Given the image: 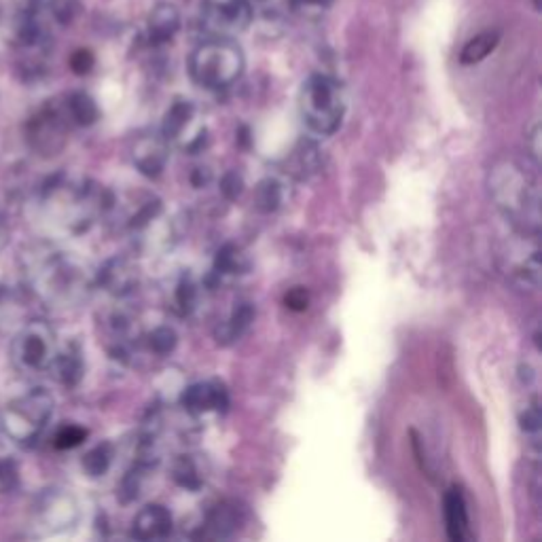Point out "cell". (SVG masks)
Masks as SVG:
<instances>
[{
  "instance_id": "1",
  "label": "cell",
  "mask_w": 542,
  "mask_h": 542,
  "mask_svg": "<svg viewBox=\"0 0 542 542\" xmlns=\"http://www.w3.org/2000/svg\"><path fill=\"white\" fill-rule=\"evenodd\" d=\"M488 189L494 206L517 234H540L538 165L517 157L496 159L488 174Z\"/></svg>"
},
{
  "instance_id": "2",
  "label": "cell",
  "mask_w": 542,
  "mask_h": 542,
  "mask_svg": "<svg viewBox=\"0 0 542 542\" xmlns=\"http://www.w3.org/2000/svg\"><path fill=\"white\" fill-rule=\"evenodd\" d=\"M303 124L314 136H333L346 115V98L341 85L324 75H312L303 83L299 96Z\"/></svg>"
},
{
  "instance_id": "3",
  "label": "cell",
  "mask_w": 542,
  "mask_h": 542,
  "mask_svg": "<svg viewBox=\"0 0 542 542\" xmlns=\"http://www.w3.org/2000/svg\"><path fill=\"white\" fill-rule=\"evenodd\" d=\"M244 53L229 41H210L199 45L189 58V73L206 90H225L244 73Z\"/></svg>"
},
{
  "instance_id": "4",
  "label": "cell",
  "mask_w": 542,
  "mask_h": 542,
  "mask_svg": "<svg viewBox=\"0 0 542 542\" xmlns=\"http://www.w3.org/2000/svg\"><path fill=\"white\" fill-rule=\"evenodd\" d=\"M53 413V398L45 390H32L4 407L0 426L18 443H35Z\"/></svg>"
},
{
  "instance_id": "5",
  "label": "cell",
  "mask_w": 542,
  "mask_h": 542,
  "mask_svg": "<svg viewBox=\"0 0 542 542\" xmlns=\"http://www.w3.org/2000/svg\"><path fill=\"white\" fill-rule=\"evenodd\" d=\"M11 354H13L15 367L24 373H41L52 367L55 354H58L52 326L41 320L28 323L15 337Z\"/></svg>"
},
{
  "instance_id": "6",
  "label": "cell",
  "mask_w": 542,
  "mask_h": 542,
  "mask_svg": "<svg viewBox=\"0 0 542 542\" xmlns=\"http://www.w3.org/2000/svg\"><path fill=\"white\" fill-rule=\"evenodd\" d=\"M522 235V240L508 246L505 254V274L517 289L536 292L540 286L538 235Z\"/></svg>"
},
{
  "instance_id": "7",
  "label": "cell",
  "mask_w": 542,
  "mask_h": 542,
  "mask_svg": "<svg viewBox=\"0 0 542 542\" xmlns=\"http://www.w3.org/2000/svg\"><path fill=\"white\" fill-rule=\"evenodd\" d=\"M66 136H68V127H66L64 113L53 107L41 110L28 124V140L41 155H55L62 151Z\"/></svg>"
},
{
  "instance_id": "8",
  "label": "cell",
  "mask_w": 542,
  "mask_h": 542,
  "mask_svg": "<svg viewBox=\"0 0 542 542\" xmlns=\"http://www.w3.org/2000/svg\"><path fill=\"white\" fill-rule=\"evenodd\" d=\"M79 517V506L75 498L66 494L62 490L47 491L38 498L36 519L41 528H47L49 532H60V530L70 528Z\"/></svg>"
},
{
  "instance_id": "9",
  "label": "cell",
  "mask_w": 542,
  "mask_h": 542,
  "mask_svg": "<svg viewBox=\"0 0 542 542\" xmlns=\"http://www.w3.org/2000/svg\"><path fill=\"white\" fill-rule=\"evenodd\" d=\"M193 119H195V108L191 107L189 102H176L172 108L165 113L163 119V138L168 142H176V145H182V140H185L187 136V145L185 151L195 153L199 148L203 147V142H206V130H197L191 132Z\"/></svg>"
},
{
  "instance_id": "10",
  "label": "cell",
  "mask_w": 542,
  "mask_h": 542,
  "mask_svg": "<svg viewBox=\"0 0 542 542\" xmlns=\"http://www.w3.org/2000/svg\"><path fill=\"white\" fill-rule=\"evenodd\" d=\"M168 140L163 136H142L132 148V162L140 174L148 176V179H157L168 163Z\"/></svg>"
},
{
  "instance_id": "11",
  "label": "cell",
  "mask_w": 542,
  "mask_h": 542,
  "mask_svg": "<svg viewBox=\"0 0 542 542\" xmlns=\"http://www.w3.org/2000/svg\"><path fill=\"white\" fill-rule=\"evenodd\" d=\"M180 403L187 411L199 416L208 411H223L229 405V396L219 381H197L182 392Z\"/></svg>"
},
{
  "instance_id": "12",
  "label": "cell",
  "mask_w": 542,
  "mask_h": 542,
  "mask_svg": "<svg viewBox=\"0 0 542 542\" xmlns=\"http://www.w3.org/2000/svg\"><path fill=\"white\" fill-rule=\"evenodd\" d=\"M206 20L219 32H242L251 26L252 9L248 0H220L210 7Z\"/></svg>"
},
{
  "instance_id": "13",
  "label": "cell",
  "mask_w": 542,
  "mask_h": 542,
  "mask_svg": "<svg viewBox=\"0 0 542 542\" xmlns=\"http://www.w3.org/2000/svg\"><path fill=\"white\" fill-rule=\"evenodd\" d=\"M443 515H445V530L450 540L464 542L473 538L470 532V517H468V505L464 498L462 490L458 485H451L445 491L443 498Z\"/></svg>"
},
{
  "instance_id": "14",
  "label": "cell",
  "mask_w": 542,
  "mask_h": 542,
  "mask_svg": "<svg viewBox=\"0 0 542 542\" xmlns=\"http://www.w3.org/2000/svg\"><path fill=\"white\" fill-rule=\"evenodd\" d=\"M172 513L162 505H148L134 517L132 536L138 540H162L172 534Z\"/></svg>"
},
{
  "instance_id": "15",
  "label": "cell",
  "mask_w": 542,
  "mask_h": 542,
  "mask_svg": "<svg viewBox=\"0 0 542 542\" xmlns=\"http://www.w3.org/2000/svg\"><path fill=\"white\" fill-rule=\"evenodd\" d=\"M244 523V508L237 502H223L210 513L203 523L206 538H231Z\"/></svg>"
},
{
  "instance_id": "16",
  "label": "cell",
  "mask_w": 542,
  "mask_h": 542,
  "mask_svg": "<svg viewBox=\"0 0 542 542\" xmlns=\"http://www.w3.org/2000/svg\"><path fill=\"white\" fill-rule=\"evenodd\" d=\"M55 371V378L62 381L64 386H76L83 378V356L79 346L70 344L66 350L55 354L52 367Z\"/></svg>"
},
{
  "instance_id": "17",
  "label": "cell",
  "mask_w": 542,
  "mask_h": 542,
  "mask_svg": "<svg viewBox=\"0 0 542 542\" xmlns=\"http://www.w3.org/2000/svg\"><path fill=\"white\" fill-rule=\"evenodd\" d=\"M180 28V15L172 4H159L148 18V35L155 43L170 41Z\"/></svg>"
},
{
  "instance_id": "18",
  "label": "cell",
  "mask_w": 542,
  "mask_h": 542,
  "mask_svg": "<svg viewBox=\"0 0 542 542\" xmlns=\"http://www.w3.org/2000/svg\"><path fill=\"white\" fill-rule=\"evenodd\" d=\"M252 318H254V309L251 303H240V306H235L234 312H231V316L227 318L225 323L217 329L219 344L229 346V344H234V341L240 339V337L248 331V326H251Z\"/></svg>"
},
{
  "instance_id": "19",
  "label": "cell",
  "mask_w": 542,
  "mask_h": 542,
  "mask_svg": "<svg viewBox=\"0 0 542 542\" xmlns=\"http://www.w3.org/2000/svg\"><path fill=\"white\" fill-rule=\"evenodd\" d=\"M320 168V155L318 148L312 142H301L295 151H292L289 163H286V172L295 176L299 180H306L312 174H316Z\"/></svg>"
},
{
  "instance_id": "20",
  "label": "cell",
  "mask_w": 542,
  "mask_h": 542,
  "mask_svg": "<svg viewBox=\"0 0 542 542\" xmlns=\"http://www.w3.org/2000/svg\"><path fill=\"white\" fill-rule=\"evenodd\" d=\"M498 43H500V35H498V32H481V35L470 38L466 45H464L460 53V62L466 66L483 62V60L498 47Z\"/></svg>"
},
{
  "instance_id": "21",
  "label": "cell",
  "mask_w": 542,
  "mask_h": 542,
  "mask_svg": "<svg viewBox=\"0 0 542 542\" xmlns=\"http://www.w3.org/2000/svg\"><path fill=\"white\" fill-rule=\"evenodd\" d=\"M66 115H68L75 124L92 125L98 121L100 110L92 96H87V93H83V92H76L68 98V102H66Z\"/></svg>"
},
{
  "instance_id": "22",
  "label": "cell",
  "mask_w": 542,
  "mask_h": 542,
  "mask_svg": "<svg viewBox=\"0 0 542 542\" xmlns=\"http://www.w3.org/2000/svg\"><path fill=\"white\" fill-rule=\"evenodd\" d=\"M100 282L107 286V291L124 295V292L132 291V284H134V271L127 267L124 261H113L104 267L102 274H100Z\"/></svg>"
},
{
  "instance_id": "23",
  "label": "cell",
  "mask_w": 542,
  "mask_h": 542,
  "mask_svg": "<svg viewBox=\"0 0 542 542\" xmlns=\"http://www.w3.org/2000/svg\"><path fill=\"white\" fill-rule=\"evenodd\" d=\"M282 203H284V189H282V182L275 179H265L259 182L257 193H254V206L259 212H275Z\"/></svg>"
},
{
  "instance_id": "24",
  "label": "cell",
  "mask_w": 542,
  "mask_h": 542,
  "mask_svg": "<svg viewBox=\"0 0 542 542\" xmlns=\"http://www.w3.org/2000/svg\"><path fill=\"white\" fill-rule=\"evenodd\" d=\"M519 426H522V433L525 434V439L530 441L532 450L536 456L540 451V403L538 396H534L532 401L525 405V409L519 416Z\"/></svg>"
},
{
  "instance_id": "25",
  "label": "cell",
  "mask_w": 542,
  "mask_h": 542,
  "mask_svg": "<svg viewBox=\"0 0 542 542\" xmlns=\"http://www.w3.org/2000/svg\"><path fill=\"white\" fill-rule=\"evenodd\" d=\"M217 269L220 274H246L251 269V261H248V257L240 248L227 244L225 248H220L217 257Z\"/></svg>"
},
{
  "instance_id": "26",
  "label": "cell",
  "mask_w": 542,
  "mask_h": 542,
  "mask_svg": "<svg viewBox=\"0 0 542 542\" xmlns=\"http://www.w3.org/2000/svg\"><path fill=\"white\" fill-rule=\"evenodd\" d=\"M172 477H174L176 483H179L180 488H185V490H199L203 483L202 474H199L197 464L193 462L191 456H180L179 460L174 462Z\"/></svg>"
},
{
  "instance_id": "27",
  "label": "cell",
  "mask_w": 542,
  "mask_h": 542,
  "mask_svg": "<svg viewBox=\"0 0 542 542\" xmlns=\"http://www.w3.org/2000/svg\"><path fill=\"white\" fill-rule=\"evenodd\" d=\"M110 462H113V447H110V443H100L92 451L85 453L83 468H85V473L90 477H102L110 468Z\"/></svg>"
},
{
  "instance_id": "28",
  "label": "cell",
  "mask_w": 542,
  "mask_h": 542,
  "mask_svg": "<svg viewBox=\"0 0 542 542\" xmlns=\"http://www.w3.org/2000/svg\"><path fill=\"white\" fill-rule=\"evenodd\" d=\"M179 346V335L170 326H157L151 335H148V347L159 356H168Z\"/></svg>"
},
{
  "instance_id": "29",
  "label": "cell",
  "mask_w": 542,
  "mask_h": 542,
  "mask_svg": "<svg viewBox=\"0 0 542 542\" xmlns=\"http://www.w3.org/2000/svg\"><path fill=\"white\" fill-rule=\"evenodd\" d=\"M85 439H87V430L81 428V426L70 424L60 428V433L55 434L53 445L58 447V450H73V447H79Z\"/></svg>"
},
{
  "instance_id": "30",
  "label": "cell",
  "mask_w": 542,
  "mask_h": 542,
  "mask_svg": "<svg viewBox=\"0 0 542 542\" xmlns=\"http://www.w3.org/2000/svg\"><path fill=\"white\" fill-rule=\"evenodd\" d=\"M176 303L185 314H189L197 303V286L193 284L191 278H185L176 289Z\"/></svg>"
},
{
  "instance_id": "31",
  "label": "cell",
  "mask_w": 542,
  "mask_h": 542,
  "mask_svg": "<svg viewBox=\"0 0 542 542\" xmlns=\"http://www.w3.org/2000/svg\"><path fill=\"white\" fill-rule=\"evenodd\" d=\"M93 64H96V58H93L90 49H76V52L70 55V68H73V73L76 75H87L93 68Z\"/></svg>"
},
{
  "instance_id": "32",
  "label": "cell",
  "mask_w": 542,
  "mask_h": 542,
  "mask_svg": "<svg viewBox=\"0 0 542 542\" xmlns=\"http://www.w3.org/2000/svg\"><path fill=\"white\" fill-rule=\"evenodd\" d=\"M242 187H244V182H242V176L235 172H229L223 176V180H220V191L225 193L227 197L234 199L242 193Z\"/></svg>"
},
{
  "instance_id": "33",
  "label": "cell",
  "mask_w": 542,
  "mask_h": 542,
  "mask_svg": "<svg viewBox=\"0 0 542 542\" xmlns=\"http://www.w3.org/2000/svg\"><path fill=\"white\" fill-rule=\"evenodd\" d=\"M286 307L295 309V312H303V309H307L309 306V295L306 289H301V286H297V289H292L289 295H286Z\"/></svg>"
},
{
  "instance_id": "34",
  "label": "cell",
  "mask_w": 542,
  "mask_h": 542,
  "mask_svg": "<svg viewBox=\"0 0 542 542\" xmlns=\"http://www.w3.org/2000/svg\"><path fill=\"white\" fill-rule=\"evenodd\" d=\"M18 483V468L13 462H0V490H11Z\"/></svg>"
},
{
  "instance_id": "35",
  "label": "cell",
  "mask_w": 542,
  "mask_h": 542,
  "mask_svg": "<svg viewBox=\"0 0 542 542\" xmlns=\"http://www.w3.org/2000/svg\"><path fill=\"white\" fill-rule=\"evenodd\" d=\"M530 153H532V162L538 165V162H540V125H538V121H534L532 134H530Z\"/></svg>"
},
{
  "instance_id": "36",
  "label": "cell",
  "mask_w": 542,
  "mask_h": 542,
  "mask_svg": "<svg viewBox=\"0 0 542 542\" xmlns=\"http://www.w3.org/2000/svg\"><path fill=\"white\" fill-rule=\"evenodd\" d=\"M9 307H11V299L7 297V292L0 291V333H3L4 324H7Z\"/></svg>"
},
{
  "instance_id": "37",
  "label": "cell",
  "mask_w": 542,
  "mask_h": 542,
  "mask_svg": "<svg viewBox=\"0 0 542 542\" xmlns=\"http://www.w3.org/2000/svg\"><path fill=\"white\" fill-rule=\"evenodd\" d=\"M299 3H303V4H318V7H326V4H329L331 0H299Z\"/></svg>"
},
{
  "instance_id": "38",
  "label": "cell",
  "mask_w": 542,
  "mask_h": 542,
  "mask_svg": "<svg viewBox=\"0 0 542 542\" xmlns=\"http://www.w3.org/2000/svg\"><path fill=\"white\" fill-rule=\"evenodd\" d=\"M4 225H3V220H0V240H4Z\"/></svg>"
}]
</instances>
